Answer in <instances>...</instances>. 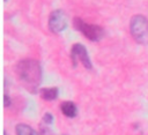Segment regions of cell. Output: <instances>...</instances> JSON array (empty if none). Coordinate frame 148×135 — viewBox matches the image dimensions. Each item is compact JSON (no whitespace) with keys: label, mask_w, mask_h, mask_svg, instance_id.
<instances>
[{"label":"cell","mask_w":148,"mask_h":135,"mask_svg":"<svg viewBox=\"0 0 148 135\" xmlns=\"http://www.w3.org/2000/svg\"><path fill=\"white\" fill-rule=\"evenodd\" d=\"M15 73L20 83L30 91L36 93L42 82V67L35 59H22L15 66Z\"/></svg>","instance_id":"1"},{"label":"cell","mask_w":148,"mask_h":135,"mask_svg":"<svg viewBox=\"0 0 148 135\" xmlns=\"http://www.w3.org/2000/svg\"><path fill=\"white\" fill-rule=\"evenodd\" d=\"M10 104H12V100H10L9 96L7 93H5V96H3V105H5V107L10 106Z\"/></svg>","instance_id":"10"},{"label":"cell","mask_w":148,"mask_h":135,"mask_svg":"<svg viewBox=\"0 0 148 135\" xmlns=\"http://www.w3.org/2000/svg\"><path fill=\"white\" fill-rule=\"evenodd\" d=\"M43 121H44V123H46V125H51V123L53 122V115H52L50 112H46V113L44 114V117H43Z\"/></svg>","instance_id":"9"},{"label":"cell","mask_w":148,"mask_h":135,"mask_svg":"<svg viewBox=\"0 0 148 135\" xmlns=\"http://www.w3.org/2000/svg\"><path fill=\"white\" fill-rule=\"evenodd\" d=\"M3 1H5V2H6V1H7V0H3Z\"/></svg>","instance_id":"11"},{"label":"cell","mask_w":148,"mask_h":135,"mask_svg":"<svg viewBox=\"0 0 148 135\" xmlns=\"http://www.w3.org/2000/svg\"><path fill=\"white\" fill-rule=\"evenodd\" d=\"M130 32L136 43L148 44V18L143 15H134L130 21Z\"/></svg>","instance_id":"2"},{"label":"cell","mask_w":148,"mask_h":135,"mask_svg":"<svg viewBox=\"0 0 148 135\" xmlns=\"http://www.w3.org/2000/svg\"><path fill=\"white\" fill-rule=\"evenodd\" d=\"M73 25L76 30H79L84 37H87L91 42H97L104 36V29L102 27L97 24H89L80 17H75L73 20Z\"/></svg>","instance_id":"3"},{"label":"cell","mask_w":148,"mask_h":135,"mask_svg":"<svg viewBox=\"0 0 148 135\" xmlns=\"http://www.w3.org/2000/svg\"><path fill=\"white\" fill-rule=\"evenodd\" d=\"M40 97L44 100H54L58 97V88H46L40 90Z\"/></svg>","instance_id":"8"},{"label":"cell","mask_w":148,"mask_h":135,"mask_svg":"<svg viewBox=\"0 0 148 135\" xmlns=\"http://www.w3.org/2000/svg\"><path fill=\"white\" fill-rule=\"evenodd\" d=\"M67 27V15L62 9H56L50 14L49 29L53 33L62 31Z\"/></svg>","instance_id":"4"},{"label":"cell","mask_w":148,"mask_h":135,"mask_svg":"<svg viewBox=\"0 0 148 135\" xmlns=\"http://www.w3.org/2000/svg\"><path fill=\"white\" fill-rule=\"evenodd\" d=\"M71 59H72L73 67H76L77 60H80L81 63L87 69H91V67H92L91 61H90L89 55H88V52H87V48L82 44H79L77 43V44H74L72 46V50H71Z\"/></svg>","instance_id":"5"},{"label":"cell","mask_w":148,"mask_h":135,"mask_svg":"<svg viewBox=\"0 0 148 135\" xmlns=\"http://www.w3.org/2000/svg\"><path fill=\"white\" fill-rule=\"evenodd\" d=\"M15 132L16 135H40L38 132H36L34 128H31L25 123H18L15 127Z\"/></svg>","instance_id":"7"},{"label":"cell","mask_w":148,"mask_h":135,"mask_svg":"<svg viewBox=\"0 0 148 135\" xmlns=\"http://www.w3.org/2000/svg\"><path fill=\"white\" fill-rule=\"evenodd\" d=\"M60 110H61L62 114L66 115V117H68V118H74L76 115V113H77V108H76L75 103L69 102V100L61 103Z\"/></svg>","instance_id":"6"}]
</instances>
